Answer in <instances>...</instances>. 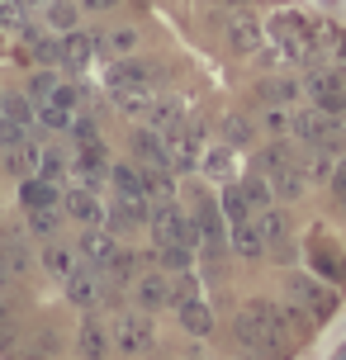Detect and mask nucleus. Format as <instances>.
<instances>
[{"label":"nucleus","mask_w":346,"mask_h":360,"mask_svg":"<svg viewBox=\"0 0 346 360\" xmlns=\"http://www.w3.org/2000/svg\"><path fill=\"white\" fill-rule=\"evenodd\" d=\"M114 342H119V351L124 356H143L147 346H152V318L143 313H119L114 318Z\"/></svg>","instance_id":"f257e3e1"},{"label":"nucleus","mask_w":346,"mask_h":360,"mask_svg":"<svg viewBox=\"0 0 346 360\" xmlns=\"http://www.w3.org/2000/svg\"><path fill=\"white\" fill-rule=\"evenodd\" d=\"M62 285H67V299H72L76 308H95L100 299H105V270L100 266H81L76 275H67Z\"/></svg>","instance_id":"f03ea898"},{"label":"nucleus","mask_w":346,"mask_h":360,"mask_svg":"<svg viewBox=\"0 0 346 360\" xmlns=\"http://www.w3.org/2000/svg\"><path fill=\"white\" fill-rule=\"evenodd\" d=\"M62 214L91 228V223H100V218H105V204L95 199V190H91V185H72V190L62 195Z\"/></svg>","instance_id":"7ed1b4c3"},{"label":"nucleus","mask_w":346,"mask_h":360,"mask_svg":"<svg viewBox=\"0 0 346 360\" xmlns=\"http://www.w3.org/2000/svg\"><path fill=\"white\" fill-rule=\"evenodd\" d=\"M76 247H81V256H86V266H110V256L119 252V237H114V228H105V233H100V223H91V228H86V237H81V242H76Z\"/></svg>","instance_id":"20e7f679"},{"label":"nucleus","mask_w":346,"mask_h":360,"mask_svg":"<svg viewBox=\"0 0 346 360\" xmlns=\"http://www.w3.org/2000/svg\"><path fill=\"white\" fill-rule=\"evenodd\" d=\"M72 171H76V180H81V185H91V190H95L100 180L110 176V157H105V147H100V143H81Z\"/></svg>","instance_id":"39448f33"},{"label":"nucleus","mask_w":346,"mask_h":360,"mask_svg":"<svg viewBox=\"0 0 346 360\" xmlns=\"http://www.w3.org/2000/svg\"><path fill=\"white\" fill-rule=\"evenodd\" d=\"M133 294H138V304H143L147 313H157V308H166L176 299V285H171L166 275H138V280H133Z\"/></svg>","instance_id":"423d86ee"},{"label":"nucleus","mask_w":346,"mask_h":360,"mask_svg":"<svg viewBox=\"0 0 346 360\" xmlns=\"http://www.w3.org/2000/svg\"><path fill=\"white\" fill-rule=\"evenodd\" d=\"M43 266L53 270L57 280H67V275H76V270L86 266V256H81L76 242H48V247H43Z\"/></svg>","instance_id":"0eeeda50"},{"label":"nucleus","mask_w":346,"mask_h":360,"mask_svg":"<svg viewBox=\"0 0 346 360\" xmlns=\"http://www.w3.org/2000/svg\"><path fill=\"white\" fill-rule=\"evenodd\" d=\"M19 204H24V214H29V209H62V190L43 176H29L24 190H19Z\"/></svg>","instance_id":"6e6552de"},{"label":"nucleus","mask_w":346,"mask_h":360,"mask_svg":"<svg viewBox=\"0 0 346 360\" xmlns=\"http://www.w3.org/2000/svg\"><path fill=\"white\" fill-rule=\"evenodd\" d=\"M76 351H81V360H105L110 356V332H105L100 318H86V323H81V332H76Z\"/></svg>","instance_id":"1a4fd4ad"},{"label":"nucleus","mask_w":346,"mask_h":360,"mask_svg":"<svg viewBox=\"0 0 346 360\" xmlns=\"http://www.w3.org/2000/svg\"><path fill=\"white\" fill-rule=\"evenodd\" d=\"M38 162H43V147H34L29 138H24V143H15V147H5V171H10V176H19V180L38 176Z\"/></svg>","instance_id":"9d476101"},{"label":"nucleus","mask_w":346,"mask_h":360,"mask_svg":"<svg viewBox=\"0 0 346 360\" xmlns=\"http://www.w3.org/2000/svg\"><path fill=\"white\" fill-rule=\"evenodd\" d=\"M95 53H100V38L81 34V29L62 34V62H67V67H86V62H91Z\"/></svg>","instance_id":"9b49d317"},{"label":"nucleus","mask_w":346,"mask_h":360,"mask_svg":"<svg viewBox=\"0 0 346 360\" xmlns=\"http://www.w3.org/2000/svg\"><path fill=\"white\" fill-rule=\"evenodd\" d=\"M0 266L10 270V280L29 275V266H34V256H29V242H24V237H0Z\"/></svg>","instance_id":"f8f14e48"},{"label":"nucleus","mask_w":346,"mask_h":360,"mask_svg":"<svg viewBox=\"0 0 346 360\" xmlns=\"http://www.w3.org/2000/svg\"><path fill=\"white\" fill-rule=\"evenodd\" d=\"M48 10V29H57V34H72V29H81V0H48L43 5Z\"/></svg>","instance_id":"ddd939ff"},{"label":"nucleus","mask_w":346,"mask_h":360,"mask_svg":"<svg viewBox=\"0 0 346 360\" xmlns=\"http://www.w3.org/2000/svg\"><path fill=\"white\" fill-rule=\"evenodd\" d=\"M110 180H114V190H119V199H147V176H138L133 166H110Z\"/></svg>","instance_id":"4468645a"},{"label":"nucleus","mask_w":346,"mask_h":360,"mask_svg":"<svg viewBox=\"0 0 346 360\" xmlns=\"http://www.w3.org/2000/svg\"><path fill=\"white\" fill-rule=\"evenodd\" d=\"M0 109H5L19 128H34L38 124V105L29 100V95H0Z\"/></svg>","instance_id":"2eb2a0df"},{"label":"nucleus","mask_w":346,"mask_h":360,"mask_svg":"<svg viewBox=\"0 0 346 360\" xmlns=\"http://www.w3.org/2000/svg\"><path fill=\"white\" fill-rule=\"evenodd\" d=\"M133 152H138V157H143L147 166H166V147H162V138H157L152 128L133 133Z\"/></svg>","instance_id":"dca6fc26"},{"label":"nucleus","mask_w":346,"mask_h":360,"mask_svg":"<svg viewBox=\"0 0 346 360\" xmlns=\"http://www.w3.org/2000/svg\"><path fill=\"white\" fill-rule=\"evenodd\" d=\"M105 280H114V285H133V280H138V256L133 252H114L110 266H105Z\"/></svg>","instance_id":"f3484780"},{"label":"nucleus","mask_w":346,"mask_h":360,"mask_svg":"<svg viewBox=\"0 0 346 360\" xmlns=\"http://www.w3.org/2000/svg\"><path fill=\"white\" fill-rule=\"evenodd\" d=\"M138 48V34L133 29H110V34H100V53H110V57H128Z\"/></svg>","instance_id":"a211bd4d"},{"label":"nucleus","mask_w":346,"mask_h":360,"mask_svg":"<svg viewBox=\"0 0 346 360\" xmlns=\"http://www.w3.org/2000/svg\"><path fill=\"white\" fill-rule=\"evenodd\" d=\"M181 323L190 327V332H209L214 318H209V308H204L200 299H181Z\"/></svg>","instance_id":"6ab92c4d"},{"label":"nucleus","mask_w":346,"mask_h":360,"mask_svg":"<svg viewBox=\"0 0 346 360\" xmlns=\"http://www.w3.org/2000/svg\"><path fill=\"white\" fill-rule=\"evenodd\" d=\"M72 109H62V105H53V100H48V105H38V124H48L53 128V133H72Z\"/></svg>","instance_id":"aec40b11"},{"label":"nucleus","mask_w":346,"mask_h":360,"mask_svg":"<svg viewBox=\"0 0 346 360\" xmlns=\"http://www.w3.org/2000/svg\"><path fill=\"white\" fill-rule=\"evenodd\" d=\"M57 86H62V81H57V76L48 72V67H43V72H34V76H29V100H34V105H48Z\"/></svg>","instance_id":"412c9836"},{"label":"nucleus","mask_w":346,"mask_h":360,"mask_svg":"<svg viewBox=\"0 0 346 360\" xmlns=\"http://www.w3.org/2000/svg\"><path fill=\"white\" fill-rule=\"evenodd\" d=\"M57 223H62V209H29V233L57 237Z\"/></svg>","instance_id":"4be33fe9"},{"label":"nucleus","mask_w":346,"mask_h":360,"mask_svg":"<svg viewBox=\"0 0 346 360\" xmlns=\"http://www.w3.org/2000/svg\"><path fill=\"white\" fill-rule=\"evenodd\" d=\"M67 171H72V162H67L62 152H43V162H38V176H43V180H53V185H57Z\"/></svg>","instance_id":"5701e85b"},{"label":"nucleus","mask_w":346,"mask_h":360,"mask_svg":"<svg viewBox=\"0 0 346 360\" xmlns=\"http://www.w3.org/2000/svg\"><path fill=\"white\" fill-rule=\"evenodd\" d=\"M15 143H24V128H19L15 119L0 109V147H15Z\"/></svg>","instance_id":"b1692460"},{"label":"nucleus","mask_w":346,"mask_h":360,"mask_svg":"<svg viewBox=\"0 0 346 360\" xmlns=\"http://www.w3.org/2000/svg\"><path fill=\"white\" fill-rule=\"evenodd\" d=\"M53 105H62V109H72V114H76V109H81V90L62 81V86L53 90Z\"/></svg>","instance_id":"393cba45"},{"label":"nucleus","mask_w":346,"mask_h":360,"mask_svg":"<svg viewBox=\"0 0 346 360\" xmlns=\"http://www.w3.org/2000/svg\"><path fill=\"white\" fill-rule=\"evenodd\" d=\"M72 138L76 143H95V119L91 114H76L72 119Z\"/></svg>","instance_id":"a878e982"},{"label":"nucleus","mask_w":346,"mask_h":360,"mask_svg":"<svg viewBox=\"0 0 346 360\" xmlns=\"http://www.w3.org/2000/svg\"><path fill=\"white\" fill-rule=\"evenodd\" d=\"M19 15H24L19 0H0V29H19Z\"/></svg>","instance_id":"bb28decb"},{"label":"nucleus","mask_w":346,"mask_h":360,"mask_svg":"<svg viewBox=\"0 0 346 360\" xmlns=\"http://www.w3.org/2000/svg\"><path fill=\"white\" fill-rule=\"evenodd\" d=\"M119 0H81V10H114Z\"/></svg>","instance_id":"cd10ccee"},{"label":"nucleus","mask_w":346,"mask_h":360,"mask_svg":"<svg viewBox=\"0 0 346 360\" xmlns=\"http://www.w3.org/2000/svg\"><path fill=\"white\" fill-rule=\"evenodd\" d=\"M19 5H24V10H43L48 0H19Z\"/></svg>","instance_id":"c85d7f7f"},{"label":"nucleus","mask_w":346,"mask_h":360,"mask_svg":"<svg viewBox=\"0 0 346 360\" xmlns=\"http://www.w3.org/2000/svg\"><path fill=\"white\" fill-rule=\"evenodd\" d=\"M10 323V304H5V299H0V327Z\"/></svg>","instance_id":"c756f323"},{"label":"nucleus","mask_w":346,"mask_h":360,"mask_svg":"<svg viewBox=\"0 0 346 360\" xmlns=\"http://www.w3.org/2000/svg\"><path fill=\"white\" fill-rule=\"evenodd\" d=\"M5 285H10V270H5V266H0V289H5Z\"/></svg>","instance_id":"7c9ffc66"}]
</instances>
